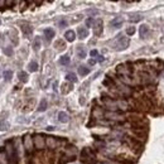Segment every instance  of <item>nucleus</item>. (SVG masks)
Instances as JSON below:
<instances>
[{
	"mask_svg": "<svg viewBox=\"0 0 164 164\" xmlns=\"http://www.w3.org/2000/svg\"><path fill=\"white\" fill-rule=\"evenodd\" d=\"M34 144H35L37 148H42V147H43V145H44V142H43V139H42V137H35Z\"/></svg>",
	"mask_w": 164,
	"mask_h": 164,
	"instance_id": "2eb2a0df",
	"label": "nucleus"
},
{
	"mask_svg": "<svg viewBox=\"0 0 164 164\" xmlns=\"http://www.w3.org/2000/svg\"><path fill=\"white\" fill-rule=\"evenodd\" d=\"M18 77H19V79L22 82H27L28 81V73L24 72V71H20L19 73H18Z\"/></svg>",
	"mask_w": 164,
	"mask_h": 164,
	"instance_id": "dca6fc26",
	"label": "nucleus"
},
{
	"mask_svg": "<svg viewBox=\"0 0 164 164\" xmlns=\"http://www.w3.org/2000/svg\"><path fill=\"white\" fill-rule=\"evenodd\" d=\"M123 23H124V18L123 17H116L115 19H112L111 25L114 28H120L121 25H123Z\"/></svg>",
	"mask_w": 164,
	"mask_h": 164,
	"instance_id": "7ed1b4c3",
	"label": "nucleus"
},
{
	"mask_svg": "<svg viewBox=\"0 0 164 164\" xmlns=\"http://www.w3.org/2000/svg\"><path fill=\"white\" fill-rule=\"evenodd\" d=\"M92 23H93V19H92V18H88V19L86 20L87 27H91V25H92Z\"/></svg>",
	"mask_w": 164,
	"mask_h": 164,
	"instance_id": "a878e982",
	"label": "nucleus"
},
{
	"mask_svg": "<svg viewBox=\"0 0 164 164\" xmlns=\"http://www.w3.org/2000/svg\"><path fill=\"white\" fill-rule=\"evenodd\" d=\"M22 30H23V33H24V35H29L32 33V27L30 25H23Z\"/></svg>",
	"mask_w": 164,
	"mask_h": 164,
	"instance_id": "6ab92c4d",
	"label": "nucleus"
},
{
	"mask_svg": "<svg viewBox=\"0 0 164 164\" xmlns=\"http://www.w3.org/2000/svg\"><path fill=\"white\" fill-rule=\"evenodd\" d=\"M54 47H56V48H57L58 51H63L64 48H66V44H64V42L63 40H57V42H56V43H54Z\"/></svg>",
	"mask_w": 164,
	"mask_h": 164,
	"instance_id": "4468645a",
	"label": "nucleus"
},
{
	"mask_svg": "<svg viewBox=\"0 0 164 164\" xmlns=\"http://www.w3.org/2000/svg\"><path fill=\"white\" fill-rule=\"evenodd\" d=\"M33 48H34L35 52H38L39 48H40V38L39 37H37V38L34 39V43H33Z\"/></svg>",
	"mask_w": 164,
	"mask_h": 164,
	"instance_id": "a211bd4d",
	"label": "nucleus"
},
{
	"mask_svg": "<svg viewBox=\"0 0 164 164\" xmlns=\"http://www.w3.org/2000/svg\"><path fill=\"white\" fill-rule=\"evenodd\" d=\"M93 27H95V34L100 35L102 33V20H97L95 24H93Z\"/></svg>",
	"mask_w": 164,
	"mask_h": 164,
	"instance_id": "0eeeda50",
	"label": "nucleus"
},
{
	"mask_svg": "<svg viewBox=\"0 0 164 164\" xmlns=\"http://www.w3.org/2000/svg\"><path fill=\"white\" fill-rule=\"evenodd\" d=\"M149 32V27L147 24H143V25H140L139 27V34L142 38H145V34Z\"/></svg>",
	"mask_w": 164,
	"mask_h": 164,
	"instance_id": "6e6552de",
	"label": "nucleus"
},
{
	"mask_svg": "<svg viewBox=\"0 0 164 164\" xmlns=\"http://www.w3.org/2000/svg\"><path fill=\"white\" fill-rule=\"evenodd\" d=\"M54 34H56V33H54V30L52 29V28H47V29H44V37H46V39L48 42L53 38Z\"/></svg>",
	"mask_w": 164,
	"mask_h": 164,
	"instance_id": "39448f33",
	"label": "nucleus"
},
{
	"mask_svg": "<svg viewBox=\"0 0 164 164\" xmlns=\"http://www.w3.org/2000/svg\"><path fill=\"white\" fill-rule=\"evenodd\" d=\"M58 120L61 121V123H68V120H69V116L67 112H64V111H61L58 112Z\"/></svg>",
	"mask_w": 164,
	"mask_h": 164,
	"instance_id": "20e7f679",
	"label": "nucleus"
},
{
	"mask_svg": "<svg viewBox=\"0 0 164 164\" xmlns=\"http://www.w3.org/2000/svg\"><path fill=\"white\" fill-rule=\"evenodd\" d=\"M77 54L79 58H85L86 57V49L83 46H78L77 47Z\"/></svg>",
	"mask_w": 164,
	"mask_h": 164,
	"instance_id": "9d476101",
	"label": "nucleus"
},
{
	"mask_svg": "<svg viewBox=\"0 0 164 164\" xmlns=\"http://www.w3.org/2000/svg\"><path fill=\"white\" fill-rule=\"evenodd\" d=\"M3 77H4V79H5V81H10L12 77H13V72L10 71V69H5V71H4V73H3Z\"/></svg>",
	"mask_w": 164,
	"mask_h": 164,
	"instance_id": "f8f14e48",
	"label": "nucleus"
},
{
	"mask_svg": "<svg viewBox=\"0 0 164 164\" xmlns=\"http://www.w3.org/2000/svg\"><path fill=\"white\" fill-rule=\"evenodd\" d=\"M77 34H78V38L85 39L86 37H88V29L87 28H83V27H79L77 29Z\"/></svg>",
	"mask_w": 164,
	"mask_h": 164,
	"instance_id": "f03ea898",
	"label": "nucleus"
},
{
	"mask_svg": "<svg viewBox=\"0 0 164 164\" xmlns=\"http://www.w3.org/2000/svg\"><path fill=\"white\" fill-rule=\"evenodd\" d=\"M47 130H49V131H52V130H54V128H53V126H48V128H47Z\"/></svg>",
	"mask_w": 164,
	"mask_h": 164,
	"instance_id": "7c9ffc66",
	"label": "nucleus"
},
{
	"mask_svg": "<svg viewBox=\"0 0 164 164\" xmlns=\"http://www.w3.org/2000/svg\"><path fill=\"white\" fill-rule=\"evenodd\" d=\"M58 25H59L61 28H64L66 25H67V22H66V20H59V23H58Z\"/></svg>",
	"mask_w": 164,
	"mask_h": 164,
	"instance_id": "393cba45",
	"label": "nucleus"
},
{
	"mask_svg": "<svg viewBox=\"0 0 164 164\" xmlns=\"http://www.w3.org/2000/svg\"><path fill=\"white\" fill-rule=\"evenodd\" d=\"M59 63L63 64V66H67V64L69 63V56H67V54L62 56V57L59 58Z\"/></svg>",
	"mask_w": 164,
	"mask_h": 164,
	"instance_id": "f3484780",
	"label": "nucleus"
},
{
	"mask_svg": "<svg viewBox=\"0 0 164 164\" xmlns=\"http://www.w3.org/2000/svg\"><path fill=\"white\" fill-rule=\"evenodd\" d=\"M66 78H67L68 81H72V82H76L77 81V77H76V74H74V73H67Z\"/></svg>",
	"mask_w": 164,
	"mask_h": 164,
	"instance_id": "4be33fe9",
	"label": "nucleus"
},
{
	"mask_svg": "<svg viewBox=\"0 0 164 164\" xmlns=\"http://www.w3.org/2000/svg\"><path fill=\"white\" fill-rule=\"evenodd\" d=\"M10 128V124L8 121H0V131H8Z\"/></svg>",
	"mask_w": 164,
	"mask_h": 164,
	"instance_id": "9b49d317",
	"label": "nucleus"
},
{
	"mask_svg": "<svg viewBox=\"0 0 164 164\" xmlns=\"http://www.w3.org/2000/svg\"><path fill=\"white\" fill-rule=\"evenodd\" d=\"M78 73L81 74V76H87V74L90 73V68L86 67V66H79V67H78Z\"/></svg>",
	"mask_w": 164,
	"mask_h": 164,
	"instance_id": "1a4fd4ad",
	"label": "nucleus"
},
{
	"mask_svg": "<svg viewBox=\"0 0 164 164\" xmlns=\"http://www.w3.org/2000/svg\"><path fill=\"white\" fill-rule=\"evenodd\" d=\"M97 61L98 62H102V61H104V57H102V56H97Z\"/></svg>",
	"mask_w": 164,
	"mask_h": 164,
	"instance_id": "c85d7f7f",
	"label": "nucleus"
},
{
	"mask_svg": "<svg viewBox=\"0 0 164 164\" xmlns=\"http://www.w3.org/2000/svg\"><path fill=\"white\" fill-rule=\"evenodd\" d=\"M88 63H90V64H95L96 63V59H90V61H88Z\"/></svg>",
	"mask_w": 164,
	"mask_h": 164,
	"instance_id": "c756f323",
	"label": "nucleus"
},
{
	"mask_svg": "<svg viewBox=\"0 0 164 164\" xmlns=\"http://www.w3.org/2000/svg\"><path fill=\"white\" fill-rule=\"evenodd\" d=\"M28 68H29L30 72H37L38 71V63L34 62V61H32V62L29 63V66H28Z\"/></svg>",
	"mask_w": 164,
	"mask_h": 164,
	"instance_id": "ddd939ff",
	"label": "nucleus"
},
{
	"mask_svg": "<svg viewBox=\"0 0 164 164\" xmlns=\"http://www.w3.org/2000/svg\"><path fill=\"white\" fill-rule=\"evenodd\" d=\"M134 33H135V28L134 27H129L128 29H126V34H128V35H133Z\"/></svg>",
	"mask_w": 164,
	"mask_h": 164,
	"instance_id": "b1692460",
	"label": "nucleus"
},
{
	"mask_svg": "<svg viewBox=\"0 0 164 164\" xmlns=\"http://www.w3.org/2000/svg\"><path fill=\"white\" fill-rule=\"evenodd\" d=\"M90 54H91V56H97L98 53H97V51H96V49H92L91 52H90Z\"/></svg>",
	"mask_w": 164,
	"mask_h": 164,
	"instance_id": "cd10ccee",
	"label": "nucleus"
},
{
	"mask_svg": "<svg viewBox=\"0 0 164 164\" xmlns=\"http://www.w3.org/2000/svg\"><path fill=\"white\" fill-rule=\"evenodd\" d=\"M17 121H18V123H25V124L29 123V120H28V119H17Z\"/></svg>",
	"mask_w": 164,
	"mask_h": 164,
	"instance_id": "bb28decb",
	"label": "nucleus"
},
{
	"mask_svg": "<svg viewBox=\"0 0 164 164\" xmlns=\"http://www.w3.org/2000/svg\"><path fill=\"white\" fill-rule=\"evenodd\" d=\"M129 20H130L131 23H137V22H140V20H142V17H140L139 14H134V15H131V17L129 18Z\"/></svg>",
	"mask_w": 164,
	"mask_h": 164,
	"instance_id": "aec40b11",
	"label": "nucleus"
},
{
	"mask_svg": "<svg viewBox=\"0 0 164 164\" xmlns=\"http://www.w3.org/2000/svg\"><path fill=\"white\" fill-rule=\"evenodd\" d=\"M64 38H66V40H68V42H73L74 38H76V33H74L73 30H67L64 33Z\"/></svg>",
	"mask_w": 164,
	"mask_h": 164,
	"instance_id": "423d86ee",
	"label": "nucleus"
},
{
	"mask_svg": "<svg viewBox=\"0 0 164 164\" xmlns=\"http://www.w3.org/2000/svg\"><path fill=\"white\" fill-rule=\"evenodd\" d=\"M47 109V100H44V98H43V100H42L40 101V104H39V106H38V111H44Z\"/></svg>",
	"mask_w": 164,
	"mask_h": 164,
	"instance_id": "412c9836",
	"label": "nucleus"
},
{
	"mask_svg": "<svg viewBox=\"0 0 164 164\" xmlns=\"http://www.w3.org/2000/svg\"><path fill=\"white\" fill-rule=\"evenodd\" d=\"M3 51H4V53H5L7 56H12L13 54V48H12V47H5Z\"/></svg>",
	"mask_w": 164,
	"mask_h": 164,
	"instance_id": "5701e85b",
	"label": "nucleus"
},
{
	"mask_svg": "<svg viewBox=\"0 0 164 164\" xmlns=\"http://www.w3.org/2000/svg\"><path fill=\"white\" fill-rule=\"evenodd\" d=\"M130 40L128 37H123V35H119V39H118V43H116V49L118 51H124L129 47Z\"/></svg>",
	"mask_w": 164,
	"mask_h": 164,
	"instance_id": "f257e3e1",
	"label": "nucleus"
}]
</instances>
